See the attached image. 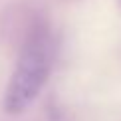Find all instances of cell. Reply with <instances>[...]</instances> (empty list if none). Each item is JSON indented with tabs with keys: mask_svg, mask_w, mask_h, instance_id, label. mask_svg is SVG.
<instances>
[{
	"mask_svg": "<svg viewBox=\"0 0 121 121\" xmlns=\"http://www.w3.org/2000/svg\"><path fill=\"white\" fill-rule=\"evenodd\" d=\"M52 46L44 28H36L18 58L16 69L4 93V109L12 115L26 111L42 91L50 75Z\"/></svg>",
	"mask_w": 121,
	"mask_h": 121,
	"instance_id": "cell-1",
	"label": "cell"
}]
</instances>
